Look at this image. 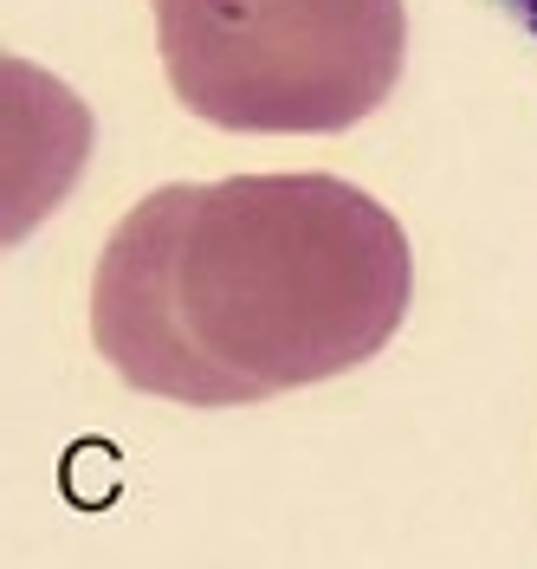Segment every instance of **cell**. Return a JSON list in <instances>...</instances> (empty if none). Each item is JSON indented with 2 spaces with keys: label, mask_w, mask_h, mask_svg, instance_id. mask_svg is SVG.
Masks as SVG:
<instances>
[{
  "label": "cell",
  "mask_w": 537,
  "mask_h": 569,
  "mask_svg": "<svg viewBox=\"0 0 537 569\" xmlns=\"http://www.w3.org/2000/svg\"><path fill=\"white\" fill-rule=\"evenodd\" d=\"M408 291L395 213L350 181H176L110 227L91 337L130 389L247 408L362 369L401 330Z\"/></svg>",
  "instance_id": "obj_1"
},
{
  "label": "cell",
  "mask_w": 537,
  "mask_h": 569,
  "mask_svg": "<svg viewBox=\"0 0 537 569\" xmlns=\"http://www.w3.org/2000/svg\"><path fill=\"white\" fill-rule=\"evenodd\" d=\"M176 98L240 137H337L401 84V0H149Z\"/></svg>",
  "instance_id": "obj_2"
},
{
  "label": "cell",
  "mask_w": 537,
  "mask_h": 569,
  "mask_svg": "<svg viewBox=\"0 0 537 569\" xmlns=\"http://www.w3.org/2000/svg\"><path fill=\"white\" fill-rule=\"evenodd\" d=\"M499 13L511 27H525V39L537 46V0H499Z\"/></svg>",
  "instance_id": "obj_3"
}]
</instances>
